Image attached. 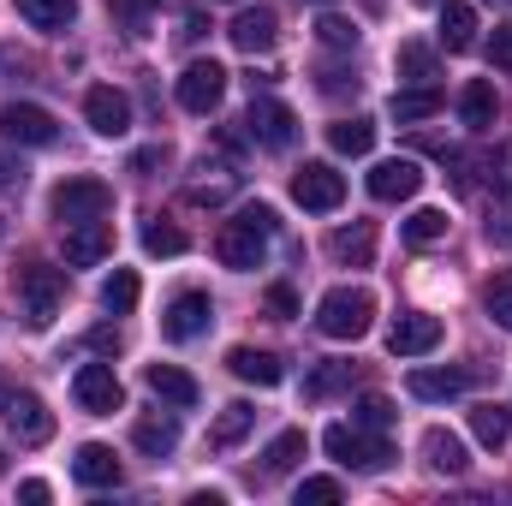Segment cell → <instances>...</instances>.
<instances>
[{
  "instance_id": "1",
  "label": "cell",
  "mask_w": 512,
  "mask_h": 506,
  "mask_svg": "<svg viewBox=\"0 0 512 506\" xmlns=\"http://www.w3.org/2000/svg\"><path fill=\"white\" fill-rule=\"evenodd\" d=\"M268 239H274V209H268V203H245V209H239V215L221 227L215 256H221L227 268H262Z\"/></svg>"
},
{
  "instance_id": "2",
  "label": "cell",
  "mask_w": 512,
  "mask_h": 506,
  "mask_svg": "<svg viewBox=\"0 0 512 506\" xmlns=\"http://www.w3.org/2000/svg\"><path fill=\"white\" fill-rule=\"evenodd\" d=\"M370 322H376V298H370L364 286H334V292L316 304V328H322L328 340H364Z\"/></svg>"
},
{
  "instance_id": "3",
  "label": "cell",
  "mask_w": 512,
  "mask_h": 506,
  "mask_svg": "<svg viewBox=\"0 0 512 506\" xmlns=\"http://www.w3.org/2000/svg\"><path fill=\"white\" fill-rule=\"evenodd\" d=\"M322 447H328V459H334V465H346V471H382V465H393L387 435L358 429V423H334V429L322 435Z\"/></svg>"
},
{
  "instance_id": "4",
  "label": "cell",
  "mask_w": 512,
  "mask_h": 506,
  "mask_svg": "<svg viewBox=\"0 0 512 506\" xmlns=\"http://www.w3.org/2000/svg\"><path fill=\"white\" fill-rule=\"evenodd\" d=\"M60 304H66V274L60 268H48V262L18 268V310H24L30 328H48L60 316Z\"/></svg>"
},
{
  "instance_id": "5",
  "label": "cell",
  "mask_w": 512,
  "mask_h": 506,
  "mask_svg": "<svg viewBox=\"0 0 512 506\" xmlns=\"http://www.w3.org/2000/svg\"><path fill=\"white\" fill-rule=\"evenodd\" d=\"M108 209H114V185H102V179H66V185L54 191V221H60V227L108 221Z\"/></svg>"
},
{
  "instance_id": "6",
  "label": "cell",
  "mask_w": 512,
  "mask_h": 506,
  "mask_svg": "<svg viewBox=\"0 0 512 506\" xmlns=\"http://www.w3.org/2000/svg\"><path fill=\"white\" fill-rule=\"evenodd\" d=\"M0 423H6V435H12L18 447H42V441L54 435L48 405H42L36 393H18V387H6V393H0Z\"/></svg>"
},
{
  "instance_id": "7",
  "label": "cell",
  "mask_w": 512,
  "mask_h": 506,
  "mask_svg": "<svg viewBox=\"0 0 512 506\" xmlns=\"http://www.w3.org/2000/svg\"><path fill=\"white\" fill-rule=\"evenodd\" d=\"M292 197H298V209H310V215H334V209L346 203V173H334L328 161H304V167L292 173Z\"/></svg>"
},
{
  "instance_id": "8",
  "label": "cell",
  "mask_w": 512,
  "mask_h": 506,
  "mask_svg": "<svg viewBox=\"0 0 512 506\" xmlns=\"http://www.w3.org/2000/svg\"><path fill=\"white\" fill-rule=\"evenodd\" d=\"M221 96H227V66L191 60V66L179 72V108H185V114H215Z\"/></svg>"
},
{
  "instance_id": "9",
  "label": "cell",
  "mask_w": 512,
  "mask_h": 506,
  "mask_svg": "<svg viewBox=\"0 0 512 506\" xmlns=\"http://www.w3.org/2000/svg\"><path fill=\"white\" fill-rule=\"evenodd\" d=\"M0 137L6 143H30V149H48L60 126H54V114L48 108H36V102H6L0 108Z\"/></svg>"
},
{
  "instance_id": "10",
  "label": "cell",
  "mask_w": 512,
  "mask_h": 506,
  "mask_svg": "<svg viewBox=\"0 0 512 506\" xmlns=\"http://www.w3.org/2000/svg\"><path fill=\"white\" fill-rule=\"evenodd\" d=\"M72 399H78L90 417H114V411L126 405V393H120V376H114L108 364H84V370L72 376Z\"/></svg>"
},
{
  "instance_id": "11",
  "label": "cell",
  "mask_w": 512,
  "mask_h": 506,
  "mask_svg": "<svg viewBox=\"0 0 512 506\" xmlns=\"http://www.w3.org/2000/svg\"><path fill=\"white\" fill-rule=\"evenodd\" d=\"M245 131H251L262 149H292V137H298V114H292L286 102H274V96H256L251 114H245Z\"/></svg>"
},
{
  "instance_id": "12",
  "label": "cell",
  "mask_w": 512,
  "mask_h": 506,
  "mask_svg": "<svg viewBox=\"0 0 512 506\" xmlns=\"http://www.w3.org/2000/svg\"><path fill=\"white\" fill-rule=\"evenodd\" d=\"M215 322V304H209V292H179L167 310H161V334L173 340V346H185V340H197L203 328Z\"/></svg>"
},
{
  "instance_id": "13",
  "label": "cell",
  "mask_w": 512,
  "mask_h": 506,
  "mask_svg": "<svg viewBox=\"0 0 512 506\" xmlns=\"http://www.w3.org/2000/svg\"><path fill=\"white\" fill-rule=\"evenodd\" d=\"M441 346V316H429V310H405L393 328H387V352L393 358H423V352H435Z\"/></svg>"
},
{
  "instance_id": "14",
  "label": "cell",
  "mask_w": 512,
  "mask_h": 506,
  "mask_svg": "<svg viewBox=\"0 0 512 506\" xmlns=\"http://www.w3.org/2000/svg\"><path fill=\"white\" fill-rule=\"evenodd\" d=\"M417 191H423V167H417L411 155L376 161V173H370V197H376V203H411Z\"/></svg>"
},
{
  "instance_id": "15",
  "label": "cell",
  "mask_w": 512,
  "mask_h": 506,
  "mask_svg": "<svg viewBox=\"0 0 512 506\" xmlns=\"http://www.w3.org/2000/svg\"><path fill=\"white\" fill-rule=\"evenodd\" d=\"M84 120L102 131V137H126V131H131V102H126V90H114V84H96V90L84 96Z\"/></svg>"
},
{
  "instance_id": "16",
  "label": "cell",
  "mask_w": 512,
  "mask_h": 506,
  "mask_svg": "<svg viewBox=\"0 0 512 506\" xmlns=\"http://www.w3.org/2000/svg\"><path fill=\"white\" fill-rule=\"evenodd\" d=\"M227 36H233V48H245V54H268V48L280 42V18H274L268 6H245V12L227 24Z\"/></svg>"
},
{
  "instance_id": "17",
  "label": "cell",
  "mask_w": 512,
  "mask_h": 506,
  "mask_svg": "<svg viewBox=\"0 0 512 506\" xmlns=\"http://www.w3.org/2000/svg\"><path fill=\"white\" fill-rule=\"evenodd\" d=\"M72 477H78L84 489H120V459H114V447L84 441V447L72 453Z\"/></svg>"
},
{
  "instance_id": "18",
  "label": "cell",
  "mask_w": 512,
  "mask_h": 506,
  "mask_svg": "<svg viewBox=\"0 0 512 506\" xmlns=\"http://www.w3.org/2000/svg\"><path fill=\"white\" fill-rule=\"evenodd\" d=\"M143 381H149V393H155L161 405H173V411H191V405L203 399V387L185 376L179 364H149V370H143Z\"/></svg>"
},
{
  "instance_id": "19",
  "label": "cell",
  "mask_w": 512,
  "mask_h": 506,
  "mask_svg": "<svg viewBox=\"0 0 512 506\" xmlns=\"http://www.w3.org/2000/svg\"><path fill=\"white\" fill-rule=\"evenodd\" d=\"M108 251H114V227H108V221H78V227H66V262H72V268H90V262H102Z\"/></svg>"
},
{
  "instance_id": "20",
  "label": "cell",
  "mask_w": 512,
  "mask_h": 506,
  "mask_svg": "<svg viewBox=\"0 0 512 506\" xmlns=\"http://www.w3.org/2000/svg\"><path fill=\"white\" fill-rule=\"evenodd\" d=\"M328 256H334L340 268H370V262H376V227H370V221L340 227V233L328 239Z\"/></svg>"
},
{
  "instance_id": "21",
  "label": "cell",
  "mask_w": 512,
  "mask_h": 506,
  "mask_svg": "<svg viewBox=\"0 0 512 506\" xmlns=\"http://www.w3.org/2000/svg\"><path fill=\"white\" fill-rule=\"evenodd\" d=\"M227 370L239 381H256V387H280V376H286L280 358H274V352H256V346H233V352H227Z\"/></svg>"
},
{
  "instance_id": "22",
  "label": "cell",
  "mask_w": 512,
  "mask_h": 506,
  "mask_svg": "<svg viewBox=\"0 0 512 506\" xmlns=\"http://www.w3.org/2000/svg\"><path fill=\"white\" fill-rule=\"evenodd\" d=\"M423 459H429V471H441V477H459L471 459H465V441L453 435V429H429L423 435Z\"/></svg>"
},
{
  "instance_id": "23",
  "label": "cell",
  "mask_w": 512,
  "mask_h": 506,
  "mask_svg": "<svg viewBox=\"0 0 512 506\" xmlns=\"http://www.w3.org/2000/svg\"><path fill=\"white\" fill-rule=\"evenodd\" d=\"M495 114H501V102H495V84H489V78L465 84V96H459V120H465L471 131H489V126H495Z\"/></svg>"
},
{
  "instance_id": "24",
  "label": "cell",
  "mask_w": 512,
  "mask_h": 506,
  "mask_svg": "<svg viewBox=\"0 0 512 506\" xmlns=\"http://www.w3.org/2000/svg\"><path fill=\"white\" fill-rule=\"evenodd\" d=\"M471 42H477V12L459 6V0H447V6H441V48H447V54H465Z\"/></svg>"
},
{
  "instance_id": "25",
  "label": "cell",
  "mask_w": 512,
  "mask_h": 506,
  "mask_svg": "<svg viewBox=\"0 0 512 506\" xmlns=\"http://www.w3.org/2000/svg\"><path fill=\"white\" fill-rule=\"evenodd\" d=\"M298 459H304V429H280V435L262 447V483H268V477H286Z\"/></svg>"
},
{
  "instance_id": "26",
  "label": "cell",
  "mask_w": 512,
  "mask_h": 506,
  "mask_svg": "<svg viewBox=\"0 0 512 506\" xmlns=\"http://www.w3.org/2000/svg\"><path fill=\"white\" fill-rule=\"evenodd\" d=\"M18 18H24L30 30H72L78 0H18Z\"/></svg>"
},
{
  "instance_id": "27",
  "label": "cell",
  "mask_w": 512,
  "mask_h": 506,
  "mask_svg": "<svg viewBox=\"0 0 512 506\" xmlns=\"http://www.w3.org/2000/svg\"><path fill=\"white\" fill-rule=\"evenodd\" d=\"M471 387L465 370H411V399H459Z\"/></svg>"
},
{
  "instance_id": "28",
  "label": "cell",
  "mask_w": 512,
  "mask_h": 506,
  "mask_svg": "<svg viewBox=\"0 0 512 506\" xmlns=\"http://www.w3.org/2000/svg\"><path fill=\"white\" fill-rule=\"evenodd\" d=\"M435 114H441V90L435 84H417V90L393 96V120L399 126H417V120H435Z\"/></svg>"
},
{
  "instance_id": "29",
  "label": "cell",
  "mask_w": 512,
  "mask_h": 506,
  "mask_svg": "<svg viewBox=\"0 0 512 506\" xmlns=\"http://www.w3.org/2000/svg\"><path fill=\"white\" fill-rule=\"evenodd\" d=\"M131 441H137V453H149V459H167V453L179 447V423H173V417H143V423L131 429Z\"/></svg>"
},
{
  "instance_id": "30",
  "label": "cell",
  "mask_w": 512,
  "mask_h": 506,
  "mask_svg": "<svg viewBox=\"0 0 512 506\" xmlns=\"http://www.w3.org/2000/svg\"><path fill=\"white\" fill-rule=\"evenodd\" d=\"M328 143H334L340 155H370V149H376V120H364V114L334 120V126H328Z\"/></svg>"
},
{
  "instance_id": "31",
  "label": "cell",
  "mask_w": 512,
  "mask_h": 506,
  "mask_svg": "<svg viewBox=\"0 0 512 506\" xmlns=\"http://www.w3.org/2000/svg\"><path fill=\"white\" fill-rule=\"evenodd\" d=\"M251 423H256V411L245 405V399H233V405H227V411L215 417V429H209V441H215V447L227 453V447H239V441L251 435Z\"/></svg>"
},
{
  "instance_id": "32",
  "label": "cell",
  "mask_w": 512,
  "mask_h": 506,
  "mask_svg": "<svg viewBox=\"0 0 512 506\" xmlns=\"http://www.w3.org/2000/svg\"><path fill=\"white\" fill-rule=\"evenodd\" d=\"M399 233H405V245H417V251H423V245L447 239V209H411Z\"/></svg>"
},
{
  "instance_id": "33",
  "label": "cell",
  "mask_w": 512,
  "mask_h": 506,
  "mask_svg": "<svg viewBox=\"0 0 512 506\" xmlns=\"http://www.w3.org/2000/svg\"><path fill=\"white\" fill-rule=\"evenodd\" d=\"M471 435H477L483 447H507L512 441V417L501 411V405H477V411H471Z\"/></svg>"
},
{
  "instance_id": "34",
  "label": "cell",
  "mask_w": 512,
  "mask_h": 506,
  "mask_svg": "<svg viewBox=\"0 0 512 506\" xmlns=\"http://www.w3.org/2000/svg\"><path fill=\"white\" fill-rule=\"evenodd\" d=\"M393 417H399V411H393V399H387V393H364V399L352 405V423H358V429H376V435L393 429Z\"/></svg>"
},
{
  "instance_id": "35",
  "label": "cell",
  "mask_w": 512,
  "mask_h": 506,
  "mask_svg": "<svg viewBox=\"0 0 512 506\" xmlns=\"http://www.w3.org/2000/svg\"><path fill=\"white\" fill-rule=\"evenodd\" d=\"M137 292H143V286H137V274H131V268H114V274H108V286H102V304H108L114 316H131V310H137Z\"/></svg>"
},
{
  "instance_id": "36",
  "label": "cell",
  "mask_w": 512,
  "mask_h": 506,
  "mask_svg": "<svg viewBox=\"0 0 512 506\" xmlns=\"http://www.w3.org/2000/svg\"><path fill=\"white\" fill-rule=\"evenodd\" d=\"M352 381H358V364H322V370H310L304 393H310V399H328V393H340V387H352Z\"/></svg>"
},
{
  "instance_id": "37",
  "label": "cell",
  "mask_w": 512,
  "mask_h": 506,
  "mask_svg": "<svg viewBox=\"0 0 512 506\" xmlns=\"http://www.w3.org/2000/svg\"><path fill=\"white\" fill-rule=\"evenodd\" d=\"M483 310H489V316H495V322L512 334V268H501V274L483 286Z\"/></svg>"
},
{
  "instance_id": "38",
  "label": "cell",
  "mask_w": 512,
  "mask_h": 506,
  "mask_svg": "<svg viewBox=\"0 0 512 506\" xmlns=\"http://www.w3.org/2000/svg\"><path fill=\"white\" fill-rule=\"evenodd\" d=\"M185 245H191V239H185L173 221H149V227H143V251L149 256H185Z\"/></svg>"
},
{
  "instance_id": "39",
  "label": "cell",
  "mask_w": 512,
  "mask_h": 506,
  "mask_svg": "<svg viewBox=\"0 0 512 506\" xmlns=\"http://www.w3.org/2000/svg\"><path fill=\"white\" fill-rule=\"evenodd\" d=\"M108 12H114V24H120L126 36H149V12H155V0H108Z\"/></svg>"
},
{
  "instance_id": "40",
  "label": "cell",
  "mask_w": 512,
  "mask_h": 506,
  "mask_svg": "<svg viewBox=\"0 0 512 506\" xmlns=\"http://www.w3.org/2000/svg\"><path fill=\"white\" fill-rule=\"evenodd\" d=\"M399 72H405L411 84H429V78H435V54H429L423 42H399Z\"/></svg>"
},
{
  "instance_id": "41",
  "label": "cell",
  "mask_w": 512,
  "mask_h": 506,
  "mask_svg": "<svg viewBox=\"0 0 512 506\" xmlns=\"http://www.w3.org/2000/svg\"><path fill=\"white\" fill-rule=\"evenodd\" d=\"M483 185H495V191H512V143H495V149L483 155Z\"/></svg>"
},
{
  "instance_id": "42",
  "label": "cell",
  "mask_w": 512,
  "mask_h": 506,
  "mask_svg": "<svg viewBox=\"0 0 512 506\" xmlns=\"http://www.w3.org/2000/svg\"><path fill=\"white\" fill-rule=\"evenodd\" d=\"M316 36H322L328 48H358V24H352V18H340V12H322Z\"/></svg>"
},
{
  "instance_id": "43",
  "label": "cell",
  "mask_w": 512,
  "mask_h": 506,
  "mask_svg": "<svg viewBox=\"0 0 512 506\" xmlns=\"http://www.w3.org/2000/svg\"><path fill=\"white\" fill-rule=\"evenodd\" d=\"M334 506L340 501V483H334V477H304V483H298V506Z\"/></svg>"
},
{
  "instance_id": "44",
  "label": "cell",
  "mask_w": 512,
  "mask_h": 506,
  "mask_svg": "<svg viewBox=\"0 0 512 506\" xmlns=\"http://www.w3.org/2000/svg\"><path fill=\"white\" fill-rule=\"evenodd\" d=\"M268 316L274 322H292L298 316V292L292 286H268Z\"/></svg>"
},
{
  "instance_id": "45",
  "label": "cell",
  "mask_w": 512,
  "mask_h": 506,
  "mask_svg": "<svg viewBox=\"0 0 512 506\" xmlns=\"http://www.w3.org/2000/svg\"><path fill=\"white\" fill-rule=\"evenodd\" d=\"M316 78H322V90H328V96H346V90H358V72H340V66H322Z\"/></svg>"
},
{
  "instance_id": "46",
  "label": "cell",
  "mask_w": 512,
  "mask_h": 506,
  "mask_svg": "<svg viewBox=\"0 0 512 506\" xmlns=\"http://www.w3.org/2000/svg\"><path fill=\"white\" fill-rule=\"evenodd\" d=\"M155 167H167V143H149V149H137V155H131V173H143V179H149Z\"/></svg>"
},
{
  "instance_id": "47",
  "label": "cell",
  "mask_w": 512,
  "mask_h": 506,
  "mask_svg": "<svg viewBox=\"0 0 512 506\" xmlns=\"http://www.w3.org/2000/svg\"><path fill=\"white\" fill-rule=\"evenodd\" d=\"M227 191H233V179H221V185H191V203H197V209H215V203H227Z\"/></svg>"
},
{
  "instance_id": "48",
  "label": "cell",
  "mask_w": 512,
  "mask_h": 506,
  "mask_svg": "<svg viewBox=\"0 0 512 506\" xmlns=\"http://www.w3.org/2000/svg\"><path fill=\"white\" fill-rule=\"evenodd\" d=\"M489 60H495L501 72H512V24H501V30H495V42H489Z\"/></svg>"
},
{
  "instance_id": "49",
  "label": "cell",
  "mask_w": 512,
  "mask_h": 506,
  "mask_svg": "<svg viewBox=\"0 0 512 506\" xmlns=\"http://www.w3.org/2000/svg\"><path fill=\"white\" fill-rule=\"evenodd\" d=\"M78 352H120V334H114V328H96V334L78 340Z\"/></svg>"
},
{
  "instance_id": "50",
  "label": "cell",
  "mask_w": 512,
  "mask_h": 506,
  "mask_svg": "<svg viewBox=\"0 0 512 506\" xmlns=\"http://www.w3.org/2000/svg\"><path fill=\"white\" fill-rule=\"evenodd\" d=\"M18 501H24V506H42V501H48V483H42V477L18 483Z\"/></svg>"
},
{
  "instance_id": "51",
  "label": "cell",
  "mask_w": 512,
  "mask_h": 506,
  "mask_svg": "<svg viewBox=\"0 0 512 506\" xmlns=\"http://www.w3.org/2000/svg\"><path fill=\"white\" fill-rule=\"evenodd\" d=\"M18 185H24V173H18V167L0 155V191H18Z\"/></svg>"
},
{
  "instance_id": "52",
  "label": "cell",
  "mask_w": 512,
  "mask_h": 506,
  "mask_svg": "<svg viewBox=\"0 0 512 506\" xmlns=\"http://www.w3.org/2000/svg\"><path fill=\"white\" fill-rule=\"evenodd\" d=\"M179 36H185V42H197V36H203V12H185V30H179Z\"/></svg>"
},
{
  "instance_id": "53",
  "label": "cell",
  "mask_w": 512,
  "mask_h": 506,
  "mask_svg": "<svg viewBox=\"0 0 512 506\" xmlns=\"http://www.w3.org/2000/svg\"><path fill=\"white\" fill-rule=\"evenodd\" d=\"M423 6H447V0H423Z\"/></svg>"
},
{
  "instance_id": "54",
  "label": "cell",
  "mask_w": 512,
  "mask_h": 506,
  "mask_svg": "<svg viewBox=\"0 0 512 506\" xmlns=\"http://www.w3.org/2000/svg\"><path fill=\"white\" fill-rule=\"evenodd\" d=\"M0 239H6V221H0Z\"/></svg>"
},
{
  "instance_id": "55",
  "label": "cell",
  "mask_w": 512,
  "mask_h": 506,
  "mask_svg": "<svg viewBox=\"0 0 512 506\" xmlns=\"http://www.w3.org/2000/svg\"><path fill=\"white\" fill-rule=\"evenodd\" d=\"M310 6H328V0H310Z\"/></svg>"
},
{
  "instance_id": "56",
  "label": "cell",
  "mask_w": 512,
  "mask_h": 506,
  "mask_svg": "<svg viewBox=\"0 0 512 506\" xmlns=\"http://www.w3.org/2000/svg\"><path fill=\"white\" fill-rule=\"evenodd\" d=\"M0 465H6V459H0Z\"/></svg>"
}]
</instances>
